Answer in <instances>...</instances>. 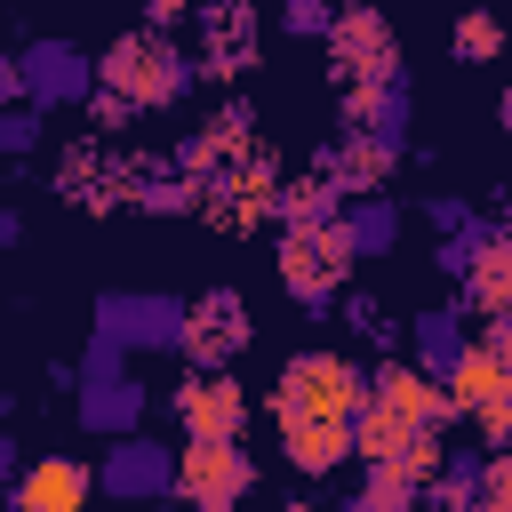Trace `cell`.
Instances as JSON below:
<instances>
[{"label": "cell", "instance_id": "cell-26", "mask_svg": "<svg viewBox=\"0 0 512 512\" xmlns=\"http://www.w3.org/2000/svg\"><path fill=\"white\" fill-rule=\"evenodd\" d=\"M8 472H16V440H0V480H8Z\"/></svg>", "mask_w": 512, "mask_h": 512}, {"label": "cell", "instance_id": "cell-24", "mask_svg": "<svg viewBox=\"0 0 512 512\" xmlns=\"http://www.w3.org/2000/svg\"><path fill=\"white\" fill-rule=\"evenodd\" d=\"M184 8H192V0H144V16H152V24H144V32H168V24H176V16H184Z\"/></svg>", "mask_w": 512, "mask_h": 512}, {"label": "cell", "instance_id": "cell-10", "mask_svg": "<svg viewBox=\"0 0 512 512\" xmlns=\"http://www.w3.org/2000/svg\"><path fill=\"white\" fill-rule=\"evenodd\" d=\"M16 72H24V96H40V104H56V96H88V88H96V64H88L80 48H64V40H40Z\"/></svg>", "mask_w": 512, "mask_h": 512}, {"label": "cell", "instance_id": "cell-17", "mask_svg": "<svg viewBox=\"0 0 512 512\" xmlns=\"http://www.w3.org/2000/svg\"><path fill=\"white\" fill-rule=\"evenodd\" d=\"M344 512H416V480L400 464H368V480H360V496Z\"/></svg>", "mask_w": 512, "mask_h": 512}, {"label": "cell", "instance_id": "cell-15", "mask_svg": "<svg viewBox=\"0 0 512 512\" xmlns=\"http://www.w3.org/2000/svg\"><path fill=\"white\" fill-rule=\"evenodd\" d=\"M136 408H144V392H136V376H120V368H112V376H96V384H88V400H80V416H88L96 432H128V424H136Z\"/></svg>", "mask_w": 512, "mask_h": 512}, {"label": "cell", "instance_id": "cell-9", "mask_svg": "<svg viewBox=\"0 0 512 512\" xmlns=\"http://www.w3.org/2000/svg\"><path fill=\"white\" fill-rule=\"evenodd\" d=\"M368 400H376V408H392V416H400V424H416V432L456 424V416H448V400H440V384H432L416 360H384V368L368 376Z\"/></svg>", "mask_w": 512, "mask_h": 512}, {"label": "cell", "instance_id": "cell-2", "mask_svg": "<svg viewBox=\"0 0 512 512\" xmlns=\"http://www.w3.org/2000/svg\"><path fill=\"white\" fill-rule=\"evenodd\" d=\"M368 400V376L344 352H288L280 384H272V416L280 424H344Z\"/></svg>", "mask_w": 512, "mask_h": 512}, {"label": "cell", "instance_id": "cell-23", "mask_svg": "<svg viewBox=\"0 0 512 512\" xmlns=\"http://www.w3.org/2000/svg\"><path fill=\"white\" fill-rule=\"evenodd\" d=\"M328 0H288V32H328Z\"/></svg>", "mask_w": 512, "mask_h": 512}, {"label": "cell", "instance_id": "cell-21", "mask_svg": "<svg viewBox=\"0 0 512 512\" xmlns=\"http://www.w3.org/2000/svg\"><path fill=\"white\" fill-rule=\"evenodd\" d=\"M344 320H352V336H368V344H392V320H384L368 296H352V304H344Z\"/></svg>", "mask_w": 512, "mask_h": 512}, {"label": "cell", "instance_id": "cell-25", "mask_svg": "<svg viewBox=\"0 0 512 512\" xmlns=\"http://www.w3.org/2000/svg\"><path fill=\"white\" fill-rule=\"evenodd\" d=\"M0 96H8V104L24 96V72H16V64H0Z\"/></svg>", "mask_w": 512, "mask_h": 512}, {"label": "cell", "instance_id": "cell-13", "mask_svg": "<svg viewBox=\"0 0 512 512\" xmlns=\"http://www.w3.org/2000/svg\"><path fill=\"white\" fill-rule=\"evenodd\" d=\"M280 288H288L304 312H328V304H336V280H328V264L312 256V232H288V240H280Z\"/></svg>", "mask_w": 512, "mask_h": 512}, {"label": "cell", "instance_id": "cell-7", "mask_svg": "<svg viewBox=\"0 0 512 512\" xmlns=\"http://www.w3.org/2000/svg\"><path fill=\"white\" fill-rule=\"evenodd\" d=\"M392 168H400L392 136H360V128H352L336 152H320V184H328L336 200H344V192H352V200H376V192L392 184Z\"/></svg>", "mask_w": 512, "mask_h": 512}, {"label": "cell", "instance_id": "cell-28", "mask_svg": "<svg viewBox=\"0 0 512 512\" xmlns=\"http://www.w3.org/2000/svg\"><path fill=\"white\" fill-rule=\"evenodd\" d=\"M280 512H320V504H304V496H288V504H280Z\"/></svg>", "mask_w": 512, "mask_h": 512}, {"label": "cell", "instance_id": "cell-19", "mask_svg": "<svg viewBox=\"0 0 512 512\" xmlns=\"http://www.w3.org/2000/svg\"><path fill=\"white\" fill-rule=\"evenodd\" d=\"M416 344H424V360H416V368H424V376L440 384V368H448V360L464 352V328H456L448 312H424V328H416Z\"/></svg>", "mask_w": 512, "mask_h": 512}, {"label": "cell", "instance_id": "cell-11", "mask_svg": "<svg viewBox=\"0 0 512 512\" xmlns=\"http://www.w3.org/2000/svg\"><path fill=\"white\" fill-rule=\"evenodd\" d=\"M200 32H208V56H200L192 72H216V80H224V72H248V64H256V8H240V0H232V8H208Z\"/></svg>", "mask_w": 512, "mask_h": 512}, {"label": "cell", "instance_id": "cell-5", "mask_svg": "<svg viewBox=\"0 0 512 512\" xmlns=\"http://www.w3.org/2000/svg\"><path fill=\"white\" fill-rule=\"evenodd\" d=\"M176 344L192 352V368H224V360L248 344V304H240V288H208V296H192L184 320H176Z\"/></svg>", "mask_w": 512, "mask_h": 512}, {"label": "cell", "instance_id": "cell-18", "mask_svg": "<svg viewBox=\"0 0 512 512\" xmlns=\"http://www.w3.org/2000/svg\"><path fill=\"white\" fill-rule=\"evenodd\" d=\"M344 224V240H352V256H376V248H392V232H400V216H392V200H360L352 216H336Z\"/></svg>", "mask_w": 512, "mask_h": 512}, {"label": "cell", "instance_id": "cell-3", "mask_svg": "<svg viewBox=\"0 0 512 512\" xmlns=\"http://www.w3.org/2000/svg\"><path fill=\"white\" fill-rule=\"evenodd\" d=\"M168 488H176L184 504H200V512H232V504L256 488V464H248L240 440H184V448L168 456Z\"/></svg>", "mask_w": 512, "mask_h": 512}, {"label": "cell", "instance_id": "cell-12", "mask_svg": "<svg viewBox=\"0 0 512 512\" xmlns=\"http://www.w3.org/2000/svg\"><path fill=\"white\" fill-rule=\"evenodd\" d=\"M96 488H112V496H168V448H152V440H120V448L104 456Z\"/></svg>", "mask_w": 512, "mask_h": 512}, {"label": "cell", "instance_id": "cell-8", "mask_svg": "<svg viewBox=\"0 0 512 512\" xmlns=\"http://www.w3.org/2000/svg\"><path fill=\"white\" fill-rule=\"evenodd\" d=\"M88 496H96V464H80V456H40V464H24L8 512H88Z\"/></svg>", "mask_w": 512, "mask_h": 512}, {"label": "cell", "instance_id": "cell-1", "mask_svg": "<svg viewBox=\"0 0 512 512\" xmlns=\"http://www.w3.org/2000/svg\"><path fill=\"white\" fill-rule=\"evenodd\" d=\"M184 80H192V64H184V48L168 32H120L104 48V64H96V88L120 112H160V104L184 96Z\"/></svg>", "mask_w": 512, "mask_h": 512}, {"label": "cell", "instance_id": "cell-4", "mask_svg": "<svg viewBox=\"0 0 512 512\" xmlns=\"http://www.w3.org/2000/svg\"><path fill=\"white\" fill-rule=\"evenodd\" d=\"M328 64H336V88H344V80H400L392 24H384L376 8H344V16H328Z\"/></svg>", "mask_w": 512, "mask_h": 512}, {"label": "cell", "instance_id": "cell-27", "mask_svg": "<svg viewBox=\"0 0 512 512\" xmlns=\"http://www.w3.org/2000/svg\"><path fill=\"white\" fill-rule=\"evenodd\" d=\"M8 240H16V216H8V208H0V248H8Z\"/></svg>", "mask_w": 512, "mask_h": 512}, {"label": "cell", "instance_id": "cell-6", "mask_svg": "<svg viewBox=\"0 0 512 512\" xmlns=\"http://www.w3.org/2000/svg\"><path fill=\"white\" fill-rule=\"evenodd\" d=\"M168 408H176L184 440H240V424H248V392H240L224 368H192Z\"/></svg>", "mask_w": 512, "mask_h": 512}, {"label": "cell", "instance_id": "cell-22", "mask_svg": "<svg viewBox=\"0 0 512 512\" xmlns=\"http://www.w3.org/2000/svg\"><path fill=\"white\" fill-rule=\"evenodd\" d=\"M0 144H8V152H32V144H40V120H32L24 104H16V112H0Z\"/></svg>", "mask_w": 512, "mask_h": 512}, {"label": "cell", "instance_id": "cell-14", "mask_svg": "<svg viewBox=\"0 0 512 512\" xmlns=\"http://www.w3.org/2000/svg\"><path fill=\"white\" fill-rule=\"evenodd\" d=\"M280 448H288V464H296V472L328 480V472L352 456V432H344V424H280Z\"/></svg>", "mask_w": 512, "mask_h": 512}, {"label": "cell", "instance_id": "cell-16", "mask_svg": "<svg viewBox=\"0 0 512 512\" xmlns=\"http://www.w3.org/2000/svg\"><path fill=\"white\" fill-rule=\"evenodd\" d=\"M272 216H280L288 232H312V224H336V192H328L320 176H296V184H280V192H272Z\"/></svg>", "mask_w": 512, "mask_h": 512}, {"label": "cell", "instance_id": "cell-20", "mask_svg": "<svg viewBox=\"0 0 512 512\" xmlns=\"http://www.w3.org/2000/svg\"><path fill=\"white\" fill-rule=\"evenodd\" d=\"M496 48H504V24H496L488 8L456 16V56H464V64H496Z\"/></svg>", "mask_w": 512, "mask_h": 512}]
</instances>
